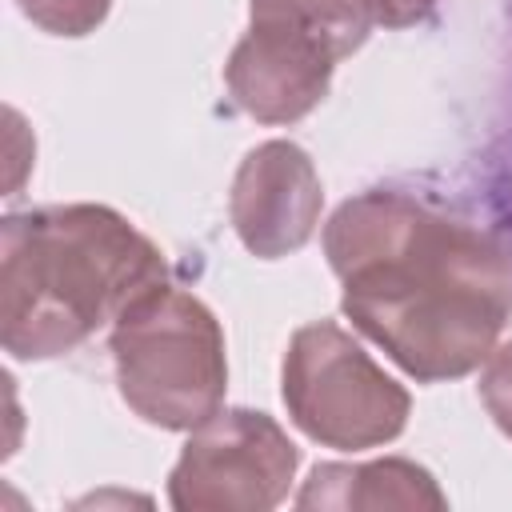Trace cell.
I'll return each instance as SVG.
<instances>
[{
	"label": "cell",
	"mask_w": 512,
	"mask_h": 512,
	"mask_svg": "<svg viewBox=\"0 0 512 512\" xmlns=\"http://www.w3.org/2000/svg\"><path fill=\"white\" fill-rule=\"evenodd\" d=\"M324 252L344 316L408 376L456 380L492 356L512 312V252L488 228L372 188L336 208Z\"/></svg>",
	"instance_id": "obj_1"
},
{
	"label": "cell",
	"mask_w": 512,
	"mask_h": 512,
	"mask_svg": "<svg viewBox=\"0 0 512 512\" xmlns=\"http://www.w3.org/2000/svg\"><path fill=\"white\" fill-rule=\"evenodd\" d=\"M156 280H164L160 248L104 204L16 212L0 240L4 352L64 356Z\"/></svg>",
	"instance_id": "obj_2"
},
{
	"label": "cell",
	"mask_w": 512,
	"mask_h": 512,
	"mask_svg": "<svg viewBox=\"0 0 512 512\" xmlns=\"http://www.w3.org/2000/svg\"><path fill=\"white\" fill-rule=\"evenodd\" d=\"M112 364L128 408L172 432L204 424L228 388L216 316L168 280L148 284L112 324Z\"/></svg>",
	"instance_id": "obj_3"
},
{
	"label": "cell",
	"mask_w": 512,
	"mask_h": 512,
	"mask_svg": "<svg viewBox=\"0 0 512 512\" xmlns=\"http://www.w3.org/2000/svg\"><path fill=\"white\" fill-rule=\"evenodd\" d=\"M372 20L360 0H252V20L224 64L228 92L260 124L308 116Z\"/></svg>",
	"instance_id": "obj_4"
},
{
	"label": "cell",
	"mask_w": 512,
	"mask_h": 512,
	"mask_svg": "<svg viewBox=\"0 0 512 512\" xmlns=\"http://www.w3.org/2000/svg\"><path fill=\"white\" fill-rule=\"evenodd\" d=\"M284 404L304 436L344 452L388 444L408 424V392L332 320L296 328Z\"/></svg>",
	"instance_id": "obj_5"
},
{
	"label": "cell",
	"mask_w": 512,
	"mask_h": 512,
	"mask_svg": "<svg viewBox=\"0 0 512 512\" xmlns=\"http://www.w3.org/2000/svg\"><path fill=\"white\" fill-rule=\"evenodd\" d=\"M296 460V444L272 416L216 408L192 428L168 476V500L180 512H268L284 500Z\"/></svg>",
	"instance_id": "obj_6"
},
{
	"label": "cell",
	"mask_w": 512,
	"mask_h": 512,
	"mask_svg": "<svg viewBox=\"0 0 512 512\" xmlns=\"http://www.w3.org/2000/svg\"><path fill=\"white\" fill-rule=\"evenodd\" d=\"M320 204V176L308 152L292 140H268L252 148L236 168L228 200L240 244L260 260L304 248L320 224Z\"/></svg>",
	"instance_id": "obj_7"
},
{
	"label": "cell",
	"mask_w": 512,
	"mask_h": 512,
	"mask_svg": "<svg viewBox=\"0 0 512 512\" xmlns=\"http://www.w3.org/2000/svg\"><path fill=\"white\" fill-rule=\"evenodd\" d=\"M300 508L320 512H380V508H444V492L436 480L400 456L368 460V464H320L296 496Z\"/></svg>",
	"instance_id": "obj_8"
},
{
	"label": "cell",
	"mask_w": 512,
	"mask_h": 512,
	"mask_svg": "<svg viewBox=\"0 0 512 512\" xmlns=\"http://www.w3.org/2000/svg\"><path fill=\"white\" fill-rule=\"evenodd\" d=\"M16 8L52 36H84L108 16L112 0H16Z\"/></svg>",
	"instance_id": "obj_9"
},
{
	"label": "cell",
	"mask_w": 512,
	"mask_h": 512,
	"mask_svg": "<svg viewBox=\"0 0 512 512\" xmlns=\"http://www.w3.org/2000/svg\"><path fill=\"white\" fill-rule=\"evenodd\" d=\"M480 400H484L488 416L496 420V428L512 440V340L500 344V348H492V356L484 360Z\"/></svg>",
	"instance_id": "obj_10"
},
{
	"label": "cell",
	"mask_w": 512,
	"mask_h": 512,
	"mask_svg": "<svg viewBox=\"0 0 512 512\" xmlns=\"http://www.w3.org/2000/svg\"><path fill=\"white\" fill-rule=\"evenodd\" d=\"M436 0H360V8L368 12L372 24H384V28H408V24H420L428 12H432Z\"/></svg>",
	"instance_id": "obj_11"
}]
</instances>
